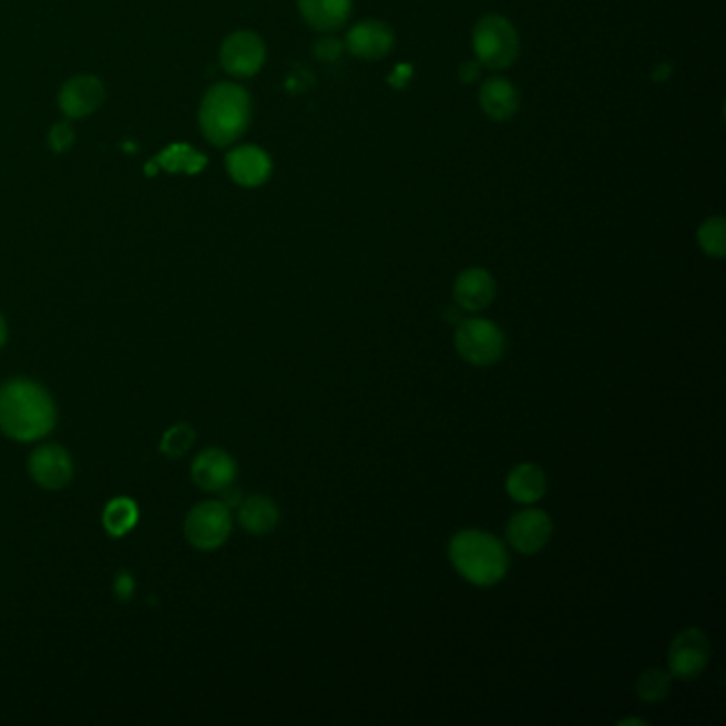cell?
<instances>
[{
	"label": "cell",
	"instance_id": "6da1fadb",
	"mask_svg": "<svg viewBox=\"0 0 726 726\" xmlns=\"http://www.w3.org/2000/svg\"><path fill=\"white\" fill-rule=\"evenodd\" d=\"M58 420L52 395L28 377H13L0 386V431L9 439L30 443L54 431Z\"/></svg>",
	"mask_w": 726,
	"mask_h": 726
},
{
	"label": "cell",
	"instance_id": "7a4b0ae2",
	"mask_svg": "<svg viewBox=\"0 0 726 726\" xmlns=\"http://www.w3.org/2000/svg\"><path fill=\"white\" fill-rule=\"evenodd\" d=\"M252 122V99L237 83H216L207 90L198 109V124L203 136L226 147L242 139Z\"/></svg>",
	"mask_w": 726,
	"mask_h": 726
},
{
	"label": "cell",
	"instance_id": "3957f363",
	"mask_svg": "<svg viewBox=\"0 0 726 726\" xmlns=\"http://www.w3.org/2000/svg\"><path fill=\"white\" fill-rule=\"evenodd\" d=\"M448 554L467 582L484 589L499 584L510 569V556L501 539L478 529L460 531L450 539Z\"/></svg>",
	"mask_w": 726,
	"mask_h": 726
},
{
	"label": "cell",
	"instance_id": "277c9868",
	"mask_svg": "<svg viewBox=\"0 0 726 726\" xmlns=\"http://www.w3.org/2000/svg\"><path fill=\"white\" fill-rule=\"evenodd\" d=\"M471 45L478 62L490 71H503L520 55L518 30L505 16L488 13L478 20L471 34Z\"/></svg>",
	"mask_w": 726,
	"mask_h": 726
},
{
	"label": "cell",
	"instance_id": "5b68a950",
	"mask_svg": "<svg viewBox=\"0 0 726 726\" xmlns=\"http://www.w3.org/2000/svg\"><path fill=\"white\" fill-rule=\"evenodd\" d=\"M454 346L462 360L473 367H492L505 354L503 330L485 318H467L458 324Z\"/></svg>",
	"mask_w": 726,
	"mask_h": 726
},
{
	"label": "cell",
	"instance_id": "8992f818",
	"mask_svg": "<svg viewBox=\"0 0 726 726\" xmlns=\"http://www.w3.org/2000/svg\"><path fill=\"white\" fill-rule=\"evenodd\" d=\"M231 531H233L231 508H226L222 501L196 503L188 511L184 522V535L188 539L190 545L203 552L217 550L219 545H224Z\"/></svg>",
	"mask_w": 726,
	"mask_h": 726
},
{
	"label": "cell",
	"instance_id": "52a82bcc",
	"mask_svg": "<svg viewBox=\"0 0 726 726\" xmlns=\"http://www.w3.org/2000/svg\"><path fill=\"white\" fill-rule=\"evenodd\" d=\"M267 60V45L254 30H237L228 34L219 48V62L233 78H254Z\"/></svg>",
	"mask_w": 726,
	"mask_h": 726
},
{
	"label": "cell",
	"instance_id": "ba28073f",
	"mask_svg": "<svg viewBox=\"0 0 726 726\" xmlns=\"http://www.w3.org/2000/svg\"><path fill=\"white\" fill-rule=\"evenodd\" d=\"M709 640L699 628H684L669 646V673L677 679H697L709 665Z\"/></svg>",
	"mask_w": 726,
	"mask_h": 726
},
{
	"label": "cell",
	"instance_id": "9c48e42d",
	"mask_svg": "<svg viewBox=\"0 0 726 726\" xmlns=\"http://www.w3.org/2000/svg\"><path fill=\"white\" fill-rule=\"evenodd\" d=\"M28 473L43 490L55 492L71 484L75 467L73 458L62 446L45 443L28 458Z\"/></svg>",
	"mask_w": 726,
	"mask_h": 726
},
{
	"label": "cell",
	"instance_id": "30bf717a",
	"mask_svg": "<svg viewBox=\"0 0 726 726\" xmlns=\"http://www.w3.org/2000/svg\"><path fill=\"white\" fill-rule=\"evenodd\" d=\"M552 518L545 511L522 510L518 511L508 524V541L511 548L520 554H538L541 552L548 541L552 538Z\"/></svg>",
	"mask_w": 726,
	"mask_h": 726
},
{
	"label": "cell",
	"instance_id": "8fae6325",
	"mask_svg": "<svg viewBox=\"0 0 726 726\" xmlns=\"http://www.w3.org/2000/svg\"><path fill=\"white\" fill-rule=\"evenodd\" d=\"M105 101V85L94 75H78L67 81L58 94V108L67 120L92 115Z\"/></svg>",
	"mask_w": 726,
	"mask_h": 726
},
{
	"label": "cell",
	"instance_id": "7c38bea8",
	"mask_svg": "<svg viewBox=\"0 0 726 726\" xmlns=\"http://www.w3.org/2000/svg\"><path fill=\"white\" fill-rule=\"evenodd\" d=\"M190 476L192 482L205 492H224L228 485L235 484L237 462L226 450L209 448L194 458Z\"/></svg>",
	"mask_w": 726,
	"mask_h": 726
},
{
	"label": "cell",
	"instance_id": "4fadbf2b",
	"mask_svg": "<svg viewBox=\"0 0 726 726\" xmlns=\"http://www.w3.org/2000/svg\"><path fill=\"white\" fill-rule=\"evenodd\" d=\"M344 45L351 55L374 62L392 52L395 32L381 20H362L350 28Z\"/></svg>",
	"mask_w": 726,
	"mask_h": 726
},
{
	"label": "cell",
	"instance_id": "5bb4252c",
	"mask_svg": "<svg viewBox=\"0 0 726 726\" xmlns=\"http://www.w3.org/2000/svg\"><path fill=\"white\" fill-rule=\"evenodd\" d=\"M226 171L243 188H258L267 184L273 171L269 154L258 145H239L226 156Z\"/></svg>",
	"mask_w": 726,
	"mask_h": 726
},
{
	"label": "cell",
	"instance_id": "9a60e30c",
	"mask_svg": "<svg viewBox=\"0 0 726 726\" xmlns=\"http://www.w3.org/2000/svg\"><path fill=\"white\" fill-rule=\"evenodd\" d=\"M497 284L494 277L482 267L460 270L454 282V300L462 311H484L494 300Z\"/></svg>",
	"mask_w": 726,
	"mask_h": 726
},
{
	"label": "cell",
	"instance_id": "2e32d148",
	"mask_svg": "<svg viewBox=\"0 0 726 726\" xmlns=\"http://www.w3.org/2000/svg\"><path fill=\"white\" fill-rule=\"evenodd\" d=\"M520 92L505 78H490L480 88V108L492 122H508L520 109Z\"/></svg>",
	"mask_w": 726,
	"mask_h": 726
},
{
	"label": "cell",
	"instance_id": "e0dca14e",
	"mask_svg": "<svg viewBox=\"0 0 726 726\" xmlns=\"http://www.w3.org/2000/svg\"><path fill=\"white\" fill-rule=\"evenodd\" d=\"M303 20L320 32L346 27L351 13V0H296Z\"/></svg>",
	"mask_w": 726,
	"mask_h": 726
},
{
	"label": "cell",
	"instance_id": "ac0fdd59",
	"mask_svg": "<svg viewBox=\"0 0 726 726\" xmlns=\"http://www.w3.org/2000/svg\"><path fill=\"white\" fill-rule=\"evenodd\" d=\"M505 490L515 503L533 505L543 499L548 490V478L543 469L533 462H522L513 467L505 480Z\"/></svg>",
	"mask_w": 726,
	"mask_h": 726
},
{
	"label": "cell",
	"instance_id": "d6986e66",
	"mask_svg": "<svg viewBox=\"0 0 726 726\" xmlns=\"http://www.w3.org/2000/svg\"><path fill=\"white\" fill-rule=\"evenodd\" d=\"M239 524L252 535H269L279 524V508L269 497H247L239 503Z\"/></svg>",
	"mask_w": 726,
	"mask_h": 726
},
{
	"label": "cell",
	"instance_id": "ffe728a7",
	"mask_svg": "<svg viewBox=\"0 0 726 726\" xmlns=\"http://www.w3.org/2000/svg\"><path fill=\"white\" fill-rule=\"evenodd\" d=\"M139 522V508L129 497L111 499L103 511V526L111 538H124Z\"/></svg>",
	"mask_w": 726,
	"mask_h": 726
},
{
	"label": "cell",
	"instance_id": "44dd1931",
	"mask_svg": "<svg viewBox=\"0 0 726 726\" xmlns=\"http://www.w3.org/2000/svg\"><path fill=\"white\" fill-rule=\"evenodd\" d=\"M205 162L207 161L188 145H173L159 156V164L168 173H198Z\"/></svg>",
	"mask_w": 726,
	"mask_h": 726
},
{
	"label": "cell",
	"instance_id": "7402d4cb",
	"mask_svg": "<svg viewBox=\"0 0 726 726\" xmlns=\"http://www.w3.org/2000/svg\"><path fill=\"white\" fill-rule=\"evenodd\" d=\"M637 697L646 703H661L672 693V673L663 669H647L640 675L635 686Z\"/></svg>",
	"mask_w": 726,
	"mask_h": 726
},
{
	"label": "cell",
	"instance_id": "603a6c76",
	"mask_svg": "<svg viewBox=\"0 0 726 726\" xmlns=\"http://www.w3.org/2000/svg\"><path fill=\"white\" fill-rule=\"evenodd\" d=\"M701 249L712 258H723L726 254V219L725 217H707L697 233Z\"/></svg>",
	"mask_w": 726,
	"mask_h": 726
},
{
	"label": "cell",
	"instance_id": "cb8c5ba5",
	"mask_svg": "<svg viewBox=\"0 0 726 726\" xmlns=\"http://www.w3.org/2000/svg\"><path fill=\"white\" fill-rule=\"evenodd\" d=\"M194 439H196V432L190 425H184V422L175 425L162 437V454L168 458H182L194 446Z\"/></svg>",
	"mask_w": 726,
	"mask_h": 726
},
{
	"label": "cell",
	"instance_id": "d4e9b609",
	"mask_svg": "<svg viewBox=\"0 0 726 726\" xmlns=\"http://www.w3.org/2000/svg\"><path fill=\"white\" fill-rule=\"evenodd\" d=\"M48 143H50V147L54 150L55 154H64L75 143V131H73V126L69 122H58V124L52 126V131H50Z\"/></svg>",
	"mask_w": 726,
	"mask_h": 726
},
{
	"label": "cell",
	"instance_id": "484cf974",
	"mask_svg": "<svg viewBox=\"0 0 726 726\" xmlns=\"http://www.w3.org/2000/svg\"><path fill=\"white\" fill-rule=\"evenodd\" d=\"M344 50H346V45L337 37H323L314 45V54H316L318 60H323V62H335V60H339L341 54H344Z\"/></svg>",
	"mask_w": 726,
	"mask_h": 726
},
{
	"label": "cell",
	"instance_id": "4316f807",
	"mask_svg": "<svg viewBox=\"0 0 726 726\" xmlns=\"http://www.w3.org/2000/svg\"><path fill=\"white\" fill-rule=\"evenodd\" d=\"M113 592H115L117 601L126 603L135 594V577L129 571H120L113 582Z\"/></svg>",
	"mask_w": 726,
	"mask_h": 726
},
{
	"label": "cell",
	"instance_id": "83f0119b",
	"mask_svg": "<svg viewBox=\"0 0 726 726\" xmlns=\"http://www.w3.org/2000/svg\"><path fill=\"white\" fill-rule=\"evenodd\" d=\"M480 73H482V64L478 60H467L458 69V78L462 83H473L480 78Z\"/></svg>",
	"mask_w": 726,
	"mask_h": 726
},
{
	"label": "cell",
	"instance_id": "f1b7e54d",
	"mask_svg": "<svg viewBox=\"0 0 726 726\" xmlns=\"http://www.w3.org/2000/svg\"><path fill=\"white\" fill-rule=\"evenodd\" d=\"M305 75H309L305 69H300V71H295V73H290V78H288V90L290 92H295V94H298V92H305L307 88H311V83H314V80H305L303 81V78Z\"/></svg>",
	"mask_w": 726,
	"mask_h": 726
},
{
	"label": "cell",
	"instance_id": "f546056e",
	"mask_svg": "<svg viewBox=\"0 0 726 726\" xmlns=\"http://www.w3.org/2000/svg\"><path fill=\"white\" fill-rule=\"evenodd\" d=\"M7 344V323H4V318H2V314H0V348Z\"/></svg>",
	"mask_w": 726,
	"mask_h": 726
},
{
	"label": "cell",
	"instance_id": "4dcf8cb0",
	"mask_svg": "<svg viewBox=\"0 0 726 726\" xmlns=\"http://www.w3.org/2000/svg\"><path fill=\"white\" fill-rule=\"evenodd\" d=\"M620 725H646L642 718H626V720H622Z\"/></svg>",
	"mask_w": 726,
	"mask_h": 726
}]
</instances>
